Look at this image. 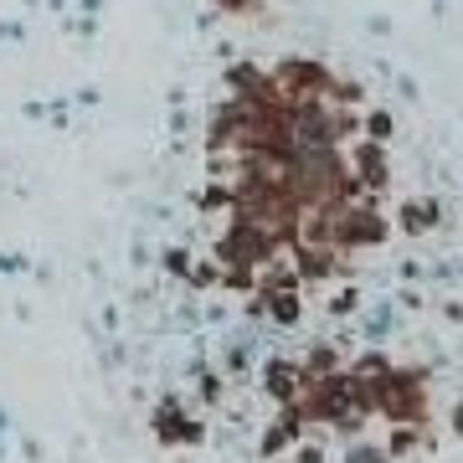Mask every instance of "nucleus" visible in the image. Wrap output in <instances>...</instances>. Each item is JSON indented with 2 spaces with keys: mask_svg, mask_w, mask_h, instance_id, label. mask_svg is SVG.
Returning <instances> with one entry per match:
<instances>
[{
  "mask_svg": "<svg viewBox=\"0 0 463 463\" xmlns=\"http://www.w3.org/2000/svg\"><path fill=\"white\" fill-rule=\"evenodd\" d=\"M145 248L155 432L216 463H432L463 355V196L325 52H248L185 118Z\"/></svg>",
  "mask_w": 463,
  "mask_h": 463,
  "instance_id": "f257e3e1",
  "label": "nucleus"
}]
</instances>
